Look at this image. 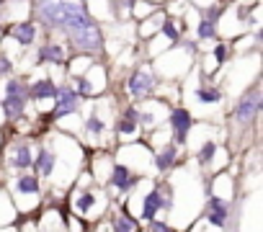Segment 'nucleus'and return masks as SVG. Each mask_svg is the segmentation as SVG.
I'll return each mask as SVG.
<instances>
[{
    "mask_svg": "<svg viewBox=\"0 0 263 232\" xmlns=\"http://www.w3.org/2000/svg\"><path fill=\"white\" fill-rule=\"evenodd\" d=\"M85 11H88L85 0H34V13L39 18L36 26H44L60 34Z\"/></svg>",
    "mask_w": 263,
    "mask_h": 232,
    "instance_id": "obj_1",
    "label": "nucleus"
},
{
    "mask_svg": "<svg viewBox=\"0 0 263 232\" xmlns=\"http://www.w3.org/2000/svg\"><path fill=\"white\" fill-rule=\"evenodd\" d=\"M70 42H72V47L78 49V52H88V54H96V52H101L103 49V29L98 26V21L90 16L88 21H83V24H78L75 29H70L67 34H65Z\"/></svg>",
    "mask_w": 263,
    "mask_h": 232,
    "instance_id": "obj_2",
    "label": "nucleus"
},
{
    "mask_svg": "<svg viewBox=\"0 0 263 232\" xmlns=\"http://www.w3.org/2000/svg\"><path fill=\"white\" fill-rule=\"evenodd\" d=\"M52 101H57L54 108H52V119H62V116H67V113H75L78 106H80V103H78L80 95H78L75 88H70V85H57V93H54Z\"/></svg>",
    "mask_w": 263,
    "mask_h": 232,
    "instance_id": "obj_3",
    "label": "nucleus"
},
{
    "mask_svg": "<svg viewBox=\"0 0 263 232\" xmlns=\"http://www.w3.org/2000/svg\"><path fill=\"white\" fill-rule=\"evenodd\" d=\"M155 85H158V80L153 78V72L142 70V67H137L135 72L129 75V80H126V88H129L132 98H147L155 90Z\"/></svg>",
    "mask_w": 263,
    "mask_h": 232,
    "instance_id": "obj_4",
    "label": "nucleus"
},
{
    "mask_svg": "<svg viewBox=\"0 0 263 232\" xmlns=\"http://www.w3.org/2000/svg\"><path fill=\"white\" fill-rule=\"evenodd\" d=\"M258 108H260V90L253 88L250 93H245V95L237 101V106H235V119H237L240 124H248V122L255 119Z\"/></svg>",
    "mask_w": 263,
    "mask_h": 232,
    "instance_id": "obj_5",
    "label": "nucleus"
},
{
    "mask_svg": "<svg viewBox=\"0 0 263 232\" xmlns=\"http://www.w3.org/2000/svg\"><path fill=\"white\" fill-rule=\"evenodd\" d=\"M191 127H194L191 111H189V108H183V106H176V108L171 111V129H173V134H176V140H178L181 145L186 142V137H189Z\"/></svg>",
    "mask_w": 263,
    "mask_h": 232,
    "instance_id": "obj_6",
    "label": "nucleus"
},
{
    "mask_svg": "<svg viewBox=\"0 0 263 232\" xmlns=\"http://www.w3.org/2000/svg\"><path fill=\"white\" fill-rule=\"evenodd\" d=\"M11 36L18 47H31L36 44V36H39V26L34 21H18L11 26Z\"/></svg>",
    "mask_w": 263,
    "mask_h": 232,
    "instance_id": "obj_7",
    "label": "nucleus"
},
{
    "mask_svg": "<svg viewBox=\"0 0 263 232\" xmlns=\"http://www.w3.org/2000/svg\"><path fill=\"white\" fill-rule=\"evenodd\" d=\"M206 219L214 227L224 229L227 227V219H230V204L224 199H219V196H212L209 199V206H206Z\"/></svg>",
    "mask_w": 263,
    "mask_h": 232,
    "instance_id": "obj_8",
    "label": "nucleus"
},
{
    "mask_svg": "<svg viewBox=\"0 0 263 232\" xmlns=\"http://www.w3.org/2000/svg\"><path fill=\"white\" fill-rule=\"evenodd\" d=\"M65 47L60 44V42H44L42 47H39V52H36V60L42 62V65H62L65 62Z\"/></svg>",
    "mask_w": 263,
    "mask_h": 232,
    "instance_id": "obj_9",
    "label": "nucleus"
},
{
    "mask_svg": "<svg viewBox=\"0 0 263 232\" xmlns=\"http://www.w3.org/2000/svg\"><path fill=\"white\" fill-rule=\"evenodd\" d=\"M54 93H57V83H54L52 78H42V80H36V83L29 88V95H31V98H36V101L54 98Z\"/></svg>",
    "mask_w": 263,
    "mask_h": 232,
    "instance_id": "obj_10",
    "label": "nucleus"
},
{
    "mask_svg": "<svg viewBox=\"0 0 263 232\" xmlns=\"http://www.w3.org/2000/svg\"><path fill=\"white\" fill-rule=\"evenodd\" d=\"M160 206H163V188L158 186V188H153V191L145 196V204H142V217H145V219H155V214L160 211Z\"/></svg>",
    "mask_w": 263,
    "mask_h": 232,
    "instance_id": "obj_11",
    "label": "nucleus"
},
{
    "mask_svg": "<svg viewBox=\"0 0 263 232\" xmlns=\"http://www.w3.org/2000/svg\"><path fill=\"white\" fill-rule=\"evenodd\" d=\"M132 183H135V178H132L129 168L116 163V165H114V170H111V186H116L119 191H129V188H132Z\"/></svg>",
    "mask_w": 263,
    "mask_h": 232,
    "instance_id": "obj_12",
    "label": "nucleus"
},
{
    "mask_svg": "<svg viewBox=\"0 0 263 232\" xmlns=\"http://www.w3.org/2000/svg\"><path fill=\"white\" fill-rule=\"evenodd\" d=\"M0 106H3L8 119H18V116L24 113V108H26V95H6Z\"/></svg>",
    "mask_w": 263,
    "mask_h": 232,
    "instance_id": "obj_13",
    "label": "nucleus"
},
{
    "mask_svg": "<svg viewBox=\"0 0 263 232\" xmlns=\"http://www.w3.org/2000/svg\"><path fill=\"white\" fill-rule=\"evenodd\" d=\"M31 165L36 168L39 176H52V173H54V155H52L49 150H39L36 163H31Z\"/></svg>",
    "mask_w": 263,
    "mask_h": 232,
    "instance_id": "obj_14",
    "label": "nucleus"
},
{
    "mask_svg": "<svg viewBox=\"0 0 263 232\" xmlns=\"http://www.w3.org/2000/svg\"><path fill=\"white\" fill-rule=\"evenodd\" d=\"M196 36H199V42L214 39V36H217V21H212V18L201 16V18H199V24H196Z\"/></svg>",
    "mask_w": 263,
    "mask_h": 232,
    "instance_id": "obj_15",
    "label": "nucleus"
},
{
    "mask_svg": "<svg viewBox=\"0 0 263 232\" xmlns=\"http://www.w3.org/2000/svg\"><path fill=\"white\" fill-rule=\"evenodd\" d=\"M11 163H13V168H31V147L29 145H18L16 150H13V158H11Z\"/></svg>",
    "mask_w": 263,
    "mask_h": 232,
    "instance_id": "obj_16",
    "label": "nucleus"
},
{
    "mask_svg": "<svg viewBox=\"0 0 263 232\" xmlns=\"http://www.w3.org/2000/svg\"><path fill=\"white\" fill-rule=\"evenodd\" d=\"M16 191H18V194H26V196L39 194V178H36V176H21V178L16 181Z\"/></svg>",
    "mask_w": 263,
    "mask_h": 232,
    "instance_id": "obj_17",
    "label": "nucleus"
},
{
    "mask_svg": "<svg viewBox=\"0 0 263 232\" xmlns=\"http://www.w3.org/2000/svg\"><path fill=\"white\" fill-rule=\"evenodd\" d=\"M173 163H176V145H168V147L155 158V168H158V170H168V168H173Z\"/></svg>",
    "mask_w": 263,
    "mask_h": 232,
    "instance_id": "obj_18",
    "label": "nucleus"
},
{
    "mask_svg": "<svg viewBox=\"0 0 263 232\" xmlns=\"http://www.w3.org/2000/svg\"><path fill=\"white\" fill-rule=\"evenodd\" d=\"M196 98H199L201 103H219V98H222V93H219V88H209V85H199V88H196Z\"/></svg>",
    "mask_w": 263,
    "mask_h": 232,
    "instance_id": "obj_19",
    "label": "nucleus"
},
{
    "mask_svg": "<svg viewBox=\"0 0 263 232\" xmlns=\"http://www.w3.org/2000/svg\"><path fill=\"white\" fill-rule=\"evenodd\" d=\"M6 95H26L29 98V85L21 83V80H16V78H11L6 83Z\"/></svg>",
    "mask_w": 263,
    "mask_h": 232,
    "instance_id": "obj_20",
    "label": "nucleus"
},
{
    "mask_svg": "<svg viewBox=\"0 0 263 232\" xmlns=\"http://www.w3.org/2000/svg\"><path fill=\"white\" fill-rule=\"evenodd\" d=\"M160 34H165L171 42H181V31H178V26H176L173 18H165V21L160 24Z\"/></svg>",
    "mask_w": 263,
    "mask_h": 232,
    "instance_id": "obj_21",
    "label": "nucleus"
},
{
    "mask_svg": "<svg viewBox=\"0 0 263 232\" xmlns=\"http://www.w3.org/2000/svg\"><path fill=\"white\" fill-rule=\"evenodd\" d=\"M114 232H137V227H135V222L126 219V217H116L114 219Z\"/></svg>",
    "mask_w": 263,
    "mask_h": 232,
    "instance_id": "obj_22",
    "label": "nucleus"
},
{
    "mask_svg": "<svg viewBox=\"0 0 263 232\" xmlns=\"http://www.w3.org/2000/svg\"><path fill=\"white\" fill-rule=\"evenodd\" d=\"M137 129H140V127H137V122H135V119H126V116L116 124V132H119V134H135Z\"/></svg>",
    "mask_w": 263,
    "mask_h": 232,
    "instance_id": "obj_23",
    "label": "nucleus"
},
{
    "mask_svg": "<svg viewBox=\"0 0 263 232\" xmlns=\"http://www.w3.org/2000/svg\"><path fill=\"white\" fill-rule=\"evenodd\" d=\"M132 6H135V0H111V8H114L116 16L132 13Z\"/></svg>",
    "mask_w": 263,
    "mask_h": 232,
    "instance_id": "obj_24",
    "label": "nucleus"
},
{
    "mask_svg": "<svg viewBox=\"0 0 263 232\" xmlns=\"http://www.w3.org/2000/svg\"><path fill=\"white\" fill-rule=\"evenodd\" d=\"M214 152H217V145H214V142H206V145L199 150V163H201V165H206V163L214 158Z\"/></svg>",
    "mask_w": 263,
    "mask_h": 232,
    "instance_id": "obj_25",
    "label": "nucleus"
},
{
    "mask_svg": "<svg viewBox=\"0 0 263 232\" xmlns=\"http://www.w3.org/2000/svg\"><path fill=\"white\" fill-rule=\"evenodd\" d=\"M85 129H88L90 134H101V132L106 129V124H103V122L98 119V116H90V119L85 122Z\"/></svg>",
    "mask_w": 263,
    "mask_h": 232,
    "instance_id": "obj_26",
    "label": "nucleus"
},
{
    "mask_svg": "<svg viewBox=\"0 0 263 232\" xmlns=\"http://www.w3.org/2000/svg\"><path fill=\"white\" fill-rule=\"evenodd\" d=\"M227 42H219L217 47H214V60H217V65H224L227 62Z\"/></svg>",
    "mask_w": 263,
    "mask_h": 232,
    "instance_id": "obj_27",
    "label": "nucleus"
},
{
    "mask_svg": "<svg viewBox=\"0 0 263 232\" xmlns=\"http://www.w3.org/2000/svg\"><path fill=\"white\" fill-rule=\"evenodd\" d=\"M93 204H96V196H93V194H83V196H80V199L75 201V206H78L80 211H88V209H90Z\"/></svg>",
    "mask_w": 263,
    "mask_h": 232,
    "instance_id": "obj_28",
    "label": "nucleus"
},
{
    "mask_svg": "<svg viewBox=\"0 0 263 232\" xmlns=\"http://www.w3.org/2000/svg\"><path fill=\"white\" fill-rule=\"evenodd\" d=\"M137 122H142V127H153V124H155V116L147 113V111H140V113H137Z\"/></svg>",
    "mask_w": 263,
    "mask_h": 232,
    "instance_id": "obj_29",
    "label": "nucleus"
},
{
    "mask_svg": "<svg viewBox=\"0 0 263 232\" xmlns=\"http://www.w3.org/2000/svg\"><path fill=\"white\" fill-rule=\"evenodd\" d=\"M153 232H171L165 222H153Z\"/></svg>",
    "mask_w": 263,
    "mask_h": 232,
    "instance_id": "obj_30",
    "label": "nucleus"
}]
</instances>
